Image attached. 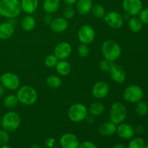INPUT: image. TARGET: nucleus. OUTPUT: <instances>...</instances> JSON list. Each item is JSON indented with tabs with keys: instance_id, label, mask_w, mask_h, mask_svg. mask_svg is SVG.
I'll use <instances>...</instances> for the list:
<instances>
[{
	"instance_id": "nucleus-1",
	"label": "nucleus",
	"mask_w": 148,
	"mask_h": 148,
	"mask_svg": "<svg viewBox=\"0 0 148 148\" xmlns=\"http://www.w3.org/2000/svg\"><path fill=\"white\" fill-rule=\"evenodd\" d=\"M22 12L20 0H0V15L7 19H15Z\"/></svg>"
},
{
	"instance_id": "nucleus-2",
	"label": "nucleus",
	"mask_w": 148,
	"mask_h": 148,
	"mask_svg": "<svg viewBox=\"0 0 148 148\" xmlns=\"http://www.w3.org/2000/svg\"><path fill=\"white\" fill-rule=\"evenodd\" d=\"M101 51L104 59L114 62L121 56V48L117 42L114 40H107L103 43Z\"/></svg>"
},
{
	"instance_id": "nucleus-3",
	"label": "nucleus",
	"mask_w": 148,
	"mask_h": 148,
	"mask_svg": "<svg viewBox=\"0 0 148 148\" xmlns=\"http://www.w3.org/2000/svg\"><path fill=\"white\" fill-rule=\"evenodd\" d=\"M17 97L19 103L25 106H32L38 100L37 91L30 85H23L18 89Z\"/></svg>"
},
{
	"instance_id": "nucleus-4",
	"label": "nucleus",
	"mask_w": 148,
	"mask_h": 148,
	"mask_svg": "<svg viewBox=\"0 0 148 148\" xmlns=\"http://www.w3.org/2000/svg\"><path fill=\"white\" fill-rule=\"evenodd\" d=\"M21 123L20 116L15 111H9L2 116L1 127L8 132H12L19 128Z\"/></svg>"
},
{
	"instance_id": "nucleus-5",
	"label": "nucleus",
	"mask_w": 148,
	"mask_h": 148,
	"mask_svg": "<svg viewBox=\"0 0 148 148\" xmlns=\"http://www.w3.org/2000/svg\"><path fill=\"white\" fill-rule=\"evenodd\" d=\"M127 116V111L124 104L121 102H116L112 104L110 109V121L116 125L124 122Z\"/></svg>"
},
{
	"instance_id": "nucleus-6",
	"label": "nucleus",
	"mask_w": 148,
	"mask_h": 148,
	"mask_svg": "<svg viewBox=\"0 0 148 148\" xmlns=\"http://www.w3.org/2000/svg\"><path fill=\"white\" fill-rule=\"evenodd\" d=\"M88 114V108L84 104L79 103L72 104L68 110V117L69 120L75 123L84 121Z\"/></svg>"
},
{
	"instance_id": "nucleus-7",
	"label": "nucleus",
	"mask_w": 148,
	"mask_h": 148,
	"mask_svg": "<svg viewBox=\"0 0 148 148\" xmlns=\"http://www.w3.org/2000/svg\"><path fill=\"white\" fill-rule=\"evenodd\" d=\"M124 99L131 103H137L142 101L144 97V92L141 87L137 85H131L125 88L123 92Z\"/></svg>"
},
{
	"instance_id": "nucleus-8",
	"label": "nucleus",
	"mask_w": 148,
	"mask_h": 148,
	"mask_svg": "<svg viewBox=\"0 0 148 148\" xmlns=\"http://www.w3.org/2000/svg\"><path fill=\"white\" fill-rule=\"evenodd\" d=\"M0 82L5 89L16 90L19 88L20 84V79L16 74L12 72H4L0 76Z\"/></svg>"
},
{
	"instance_id": "nucleus-9",
	"label": "nucleus",
	"mask_w": 148,
	"mask_h": 148,
	"mask_svg": "<svg viewBox=\"0 0 148 148\" xmlns=\"http://www.w3.org/2000/svg\"><path fill=\"white\" fill-rule=\"evenodd\" d=\"M77 37L81 43L87 45L90 44L95 39V30L90 25H84L78 30Z\"/></svg>"
},
{
	"instance_id": "nucleus-10",
	"label": "nucleus",
	"mask_w": 148,
	"mask_h": 148,
	"mask_svg": "<svg viewBox=\"0 0 148 148\" xmlns=\"http://www.w3.org/2000/svg\"><path fill=\"white\" fill-rule=\"evenodd\" d=\"M122 7L126 14L135 17L143 9L142 0H123Z\"/></svg>"
},
{
	"instance_id": "nucleus-11",
	"label": "nucleus",
	"mask_w": 148,
	"mask_h": 148,
	"mask_svg": "<svg viewBox=\"0 0 148 148\" xmlns=\"http://www.w3.org/2000/svg\"><path fill=\"white\" fill-rule=\"evenodd\" d=\"M104 22L113 29H119L124 25V20L123 16L116 11H111L106 14L103 18Z\"/></svg>"
},
{
	"instance_id": "nucleus-12",
	"label": "nucleus",
	"mask_w": 148,
	"mask_h": 148,
	"mask_svg": "<svg viewBox=\"0 0 148 148\" xmlns=\"http://www.w3.org/2000/svg\"><path fill=\"white\" fill-rule=\"evenodd\" d=\"M72 51V49L70 43L66 41L60 42L55 46L53 54L59 60H66L70 56Z\"/></svg>"
},
{
	"instance_id": "nucleus-13",
	"label": "nucleus",
	"mask_w": 148,
	"mask_h": 148,
	"mask_svg": "<svg viewBox=\"0 0 148 148\" xmlns=\"http://www.w3.org/2000/svg\"><path fill=\"white\" fill-rule=\"evenodd\" d=\"M110 91V86L106 82L98 81L94 84L92 89V95L97 99L105 98L108 95Z\"/></svg>"
},
{
	"instance_id": "nucleus-14",
	"label": "nucleus",
	"mask_w": 148,
	"mask_h": 148,
	"mask_svg": "<svg viewBox=\"0 0 148 148\" xmlns=\"http://www.w3.org/2000/svg\"><path fill=\"white\" fill-rule=\"evenodd\" d=\"M62 148H78L79 141L78 137L72 133H66L61 137L59 140Z\"/></svg>"
},
{
	"instance_id": "nucleus-15",
	"label": "nucleus",
	"mask_w": 148,
	"mask_h": 148,
	"mask_svg": "<svg viewBox=\"0 0 148 148\" xmlns=\"http://www.w3.org/2000/svg\"><path fill=\"white\" fill-rule=\"evenodd\" d=\"M111 79L118 84H123L126 79V72L122 66L114 64L109 70Z\"/></svg>"
},
{
	"instance_id": "nucleus-16",
	"label": "nucleus",
	"mask_w": 148,
	"mask_h": 148,
	"mask_svg": "<svg viewBox=\"0 0 148 148\" xmlns=\"http://www.w3.org/2000/svg\"><path fill=\"white\" fill-rule=\"evenodd\" d=\"M116 132L117 133L119 137H121V139L130 140L134 137L135 131L130 124L122 122L116 126Z\"/></svg>"
},
{
	"instance_id": "nucleus-17",
	"label": "nucleus",
	"mask_w": 148,
	"mask_h": 148,
	"mask_svg": "<svg viewBox=\"0 0 148 148\" xmlns=\"http://www.w3.org/2000/svg\"><path fill=\"white\" fill-rule=\"evenodd\" d=\"M68 25H69V24H68L67 20L62 17H59L53 19L50 24L51 30L53 33H61L64 32L67 29Z\"/></svg>"
},
{
	"instance_id": "nucleus-18",
	"label": "nucleus",
	"mask_w": 148,
	"mask_h": 148,
	"mask_svg": "<svg viewBox=\"0 0 148 148\" xmlns=\"http://www.w3.org/2000/svg\"><path fill=\"white\" fill-rule=\"evenodd\" d=\"M14 27L10 22H4L0 24V39L7 40L13 36Z\"/></svg>"
},
{
	"instance_id": "nucleus-19",
	"label": "nucleus",
	"mask_w": 148,
	"mask_h": 148,
	"mask_svg": "<svg viewBox=\"0 0 148 148\" xmlns=\"http://www.w3.org/2000/svg\"><path fill=\"white\" fill-rule=\"evenodd\" d=\"M20 5L24 12L27 14H32L38 7V0H21Z\"/></svg>"
},
{
	"instance_id": "nucleus-20",
	"label": "nucleus",
	"mask_w": 148,
	"mask_h": 148,
	"mask_svg": "<svg viewBox=\"0 0 148 148\" xmlns=\"http://www.w3.org/2000/svg\"><path fill=\"white\" fill-rule=\"evenodd\" d=\"M116 131V125L111 122V121L103 123L98 128V132L100 134L105 137H109V136L113 135L115 134Z\"/></svg>"
},
{
	"instance_id": "nucleus-21",
	"label": "nucleus",
	"mask_w": 148,
	"mask_h": 148,
	"mask_svg": "<svg viewBox=\"0 0 148 148\" xmlns=\"http://www.w3.org/2000/svg\"><path fill=\"white\" fill-rule=\"evenodd\" d=\"M76 5L77 12L81 15H86L91 12L93 4L92 0H78Z\"/></svg>"
},
{
	"instance_id": "nucleus-22",
	"label": "nucleus",
	"mask_w": 148,
	"mask_h": 148,
	"mask_svg": "<svg viewBox=\"0 0 148 148\" xmlns=\"http://www.w3.org/2000/svg\"><path fill=\"white\" fill-rule=\"evenodd\" d=\"M60 4V0H44L42 6L45 12L53 14L59 10Z\"/></svg>"
},
{
	"instance_id": "nucleus-23",
	"label": "nucleus",
	"mask_w": 148,
	"mask_h": 148,
	"mask_svg": "<svg viewBox=\"0 0 148 148\" xmlns=\"http://www.w3.org/2000/svg\"><path fill=\"white\" fill-rule=\"evenodd\" d=\"M55 68L56 72L61 76H67L71 72L70 64L66 60H59Z\"/></svg>"
},
{
	"instance_id": "nucleus-24",
	"label": "nucleus",
	"mask_w": 148,
	"mask_h": 148,
	"mask_svg": "<svg viewBox=\"0 0 148 148\" xmlns=\"http://www.w3.org/2000/svg\"><path fill=\"white\" fill-rule=\"evenodd\" d=\"M36 19L31 14H27V16L23 19L21 22L22 28L26 32H29L33 30L36 26Z\"/></svg>"
},
{
	"instance_id": "nucleus-25",
	"label": "nucleus",
	"mask_w": 148,
	"mask_h": 148,
	"mask_svg": "<svg viewBox=\"0 0 148 148\" xmlns=\"http://www.w3.org/2000/svg\"><path fill=\"white\" fill-rule=\"evenodd\" d=\"M104 109H105L104 105L102 103L99 102V101L93 102L88 108V114L93 116H101L103 113Z\"/></svg>"
},
{
	"instance_id": "nucleus-26",
	"label": "nucleus",
	"mask_w": 148,
	"mask_h": 148,
	"mask_svg": "<svg viewBox=\"0 0 148 148\" xmlns=\"http://www.w3.org/2000/svg\"><path fill=\"white\" fill-rule=\"evenodd\" d=\"M143 23L141 20L136 17H132L128 22V26L130 30L133 33H138L143 28Z\"/></svg>"
},
{
	"instance_id": "nucleus-27",
	"label": "nucleus",
	"mask_w": 148,
	"mask_h": 148,
	"mask_svg": "<svg viewBox=\"0 0 148 148\" xmlns=\"http://www.w3.org/2000/svg\"><path fill=\"white\" fill-rule=\"evenodd\" d=\"M62 81L59 76L56 75H50L46 79V84L49 88L56 89L62 85Z\"/></svg>"
},
{
	"instance_id": "nucleus-28",
	"label": "nucleus",
	"mask_w": 148,
	"mask_h": 148,
	"mask_svg": "<svg viewBox=\"0 0 148 148\" xmlns=\"http://www.w3.org/2000/svg\"><path fill=\"white\" fill-rule=\"evenodd\" d=\"M91 13H92V16L95 17V18L98 19H102L103 18L104 16L106 15V10L105 7L101 4H94L92 5V9H91Z\"/></svg>"
},
{
	"instance_id": "nucleus-29",
	"label": "nucleus",
	"mask_w": 148,
	"mask_h": 148,
	"mask_svg": "<svg viewBox=\"0 0 148 148\" xmlns=\"http://www.w3.org/2000/svg\"><path fill=\"white\" fill-rule=\"evenodd\" d=\"M19 103L17 95L10 94L4 98V106L7 108H13L17 106Z\"/></svg>"
},
{
	"instance_id": "nucleus-30",
	"label": "nucleus",
	"mask_w": 148,
	"mask_h": 148,
	"mask_svg": "<svg viewBox=\"0 0 148 148\" xmlns=\"http://www.w3.org/2000/svg\"><path fill=\"white\" fill-rule=\"evenodd\" d=\"M136 113L139 116H145L148 113V105L145 101H140L137 103L135 108Z\"/></svg>"
},
{
	"instance_id": "nucleus-31",
	"label": "nucleus",
	"mask_w": 148,
	"mask_h": 148,
	"mask_svg": "<svg viewBox=\"0 0 148 148\" xmlns=\"http://www.w3.org/2000/svg\"><path fill=\"white\" fill-rule=\"evenodd\" d=\"M146 143L141 137L133 138L129 143L127 148H145Z\"/></svg>"
},
{
	"instance_id": "nucleus-32",
	"label": "nucleus",
	"mask_w": 148,
	"mask_h": 148,
	"mask_svg": "<svg viewBox=\"0 0 148 148\" xmlns=\"http://www.w3.org/2000/svg\"><path fill=\"white\" fill-rule=\"evenodd\" d=\"M58 62H59V59H57V57H56L54 54L48 55V56L45 58L44 60L45 65L49 68L55 67Z\"/></svg>"
},
{
	"instance_id": "nucleus-33",
	"label": "nucleus",
	"mask_w": 148,
	"mask_h": 148,
	"mask_svg": "<svg viewBox=\"0 0 148 148\" xmlns=\"http://www.w3.org/2000/svg\"><path fill=\"white\" fill-rule=\"evenodd\" d=\"M77 53L81 58H85L90 54V48L88 45L81 43L77 48Z\"/></svg>"
},
{
	"instance_id": "nucleus-34",
	"label": "nucleus",
	"mask_w": 148,
	"mask_h": 148,
	"mask_svg": "<svg viewBox=\"0 0 148 148\" xmlns=\"http://www.w3.org/2000/svg\"><path fill=\"white\" fill-rule=\"evenodd\" d=\"M114 64V62L108 60V59H104L103 60L101 61L99 64V67L102 72H108L111 69V66Z\"/></svg>"
},
{
	"instance_id": "nucleus-35",
	"label": "nucleus",
	"mask_w": 148,
	"mask_h": 148,
	"mask_svg": "<svg viewBox=\"0 0 148 148\" xmlns=\"http://www.w3.org/2000/svg\"><path fill=\"white\" fill-rule=\"evenodd\" d=\"M75 14V10L72 6H66L63 11V17L66 20L72 19Z\"/></svg>"
},
{
	"instance_id": "nucleus-36",
	"label": "nucleus",
	"mask_w": 148,
	"mask_h": 148,
	"mask_svg": "<svg viewBox=\"0 0 148 148\" xmlns=\"http://www.w3.org/2000/svg\"><path fill=\"white\" fill-rule=\"evenodd\" d=\"M10 141V135H9L8 132L6 130H0V145H5Z\"/></svg>"
},
{
	"instance_id": "nucleus-37",
	"label": "nucleus",
	"mask_w": 148,
	"mask_h": 148,
	"mask_svg": "<svg viewBox=\"0 0 148 148\" xmlns=\"http://www.w3.org/2000/svg\"><path fill=\"white\" fill-rule=\"evenodd\" d=\"M139 19L141 20L143 24L148 25V7L143 9L141 10L139 14Z\"/></svg>"
},
{
	"instance_id": "nucleus-38",
	"label": "nucleus",
	"mask_w": 148,
	"mask_h": 148,
	"mask_svg": "<svg viewBox=\"0 0 148 148\" xmlns=\"http://www.w3.org/2000/svg\"><path fill=\"white\" fill-rule=\"evenodd\" d=\"M78 148H98L97 146L92 142L85 141L80 143Z\"/></svg>"
},
{
	"instance_id": "nucleus-39",
	"label": "nucleus",
	"mask_w": 148,
	"mask_h": 148,
	"mask_svg": "<svg viewBox=\"0 0 148 148\" xmlns=\"http://www.w3.org/2000/svg\"><path fill=\"white\" fill-rule=\"evenodd\" d=\"M43 23L46 25H50L51 23L52 22L53 20V17H52L51 14H48L46 13L43 17Z\"/></svg>"
},
{
	"instance_id": "nucleus-40",
	"label": "nucleus",
	"mask_w": 148,
	"mask_h": 148,
	"mask_svg": "<svg viewBox=\"0 0 148 148\" xmlns=\"http://www.w3.org/2000/svg\"><path fill=\"white\" fill-rule=\"evenodd\" d=\"M94 117L95 116H92V115H90V114H88L85 120L88 123V124H92V123L94 122V121H95V119H94Z\"/></svg>"
},
{
	"instance_id": "nucleus-41",
	"label": "nucleus",
	"mask_w": 148,
	"mask_h": 148,
	"mask_svg": "<svg viewBox=\"0 0 148 148\" xmlns=\"http://www.w3.org/2000/svg\"><path fill=\"white\" fill-rule=\"evenodd\" d=\"M64 4L66 6H73L74 4H76L78 0H63Z\"/></svg>"
},
{
	"instance_id": "nucleus-42",
	"label": "nucleus",
	"mask_w": 148,
	"mask_h": 148,
	"mask_svg": "<svg viewBox=\"0 0 148 148\" xmlns=\"http://www.w3.org/2000/svg\"><path fill=\"white\" fill-rule=\"evenodd\" d=\"M5 93V88L2 85V84L0 82V98L2 97Z\"/></svg>"
},
{
	"instance_id": "nucleus-43",
	"label": "nucleus",
	"mask_w": 148,
	"mask_h": 148,
	"mask_svg": "<svg viewBox=\"0 0 148 148\" xmlns=\"http://www.w3.org/2000/svg\"><path fill=\"white\" fill-rule=\"evenodd\" d=\"M113 148H127L124 145V144L122 143H117V144L114 145V146L113 147Z\"/></svg>"
},
{
	"instance_id": "nucleus-44",
	"label": "nucleus",
	"mask_w": 148,
	"mask_h": 148,
	"mask_svg": "<svg viewBox=\"0 0 148 148\" xmlns=\"http://www.w3.org/2000/svg\"><path fill=\"white\" fill-rule=\"evenodd\" d=\"M30 148H41V147H40L39 145H33Z\"/></svg>"
},
{
	"instance_id": "nucleus-45",
	"label": "nucleus",
	"mask_w": 148,
	"mask_h": 148,
	"mask_svg": "<svg viewBox=\"0 0 148 148\" xmlns=\"http://www.w3.org/2000/svg\"><path fill=\"white\" fill-rule=\"evenodd\" d=\"M1 148H12L11 147H10L9 145H2L1 146Z\"/></svg>"
},
{
	"instance_id": "nucleus-46",
	"label": "nucleus",
	"mask_w": 148,
	"mask_h": 148,
	"mask_svg": "<svg viewBox=\"0 0 148 148\" xmlns=\"http://www.w3.org/2000/svg\"><path fill=\"white\" fill-rule=\"evenodd\" d=\"M145 148H148V143L147 145H146V146H145Z\"/></svg>"
},
{
	"instance_id": "nucleus-47",
	"label": "nucleus",
	"mask_w": 148,
	"mask_h": 148,
	"mask_svg": "<svg viewBox=\"0 0 148 148\" xmlns=\"http://www.w3.org/2000/svg\"><path fill=\"white\" fill-rule=\"evenodd\" d=\"M0 127H1V121H0Z\"/></svg>"
}]
</instances>
